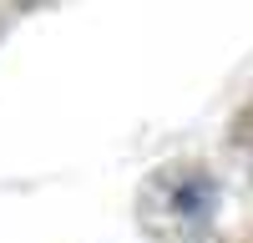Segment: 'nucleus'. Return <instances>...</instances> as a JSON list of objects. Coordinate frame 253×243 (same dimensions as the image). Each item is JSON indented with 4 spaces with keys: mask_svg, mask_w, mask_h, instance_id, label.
I'll use <instances>...</instances> for the list:
<instances>
[{
    "mask_svg": "<svg viewBox=\"0 0 253 243\" xmlns=\"http://www.w3.org/2000/svg\"><path fill=\"white\" fill-rule=\"evenodd\" d=\"M167 208H172L177 218H203L208 208H213V177H203V172H182V177L172 182Z\"/></svg>",
    "mask_w": 253,
    "mask_h": 243,
    "instance_id": "nucleus-1",
    "label": "nucleus"
}]
</instances>
